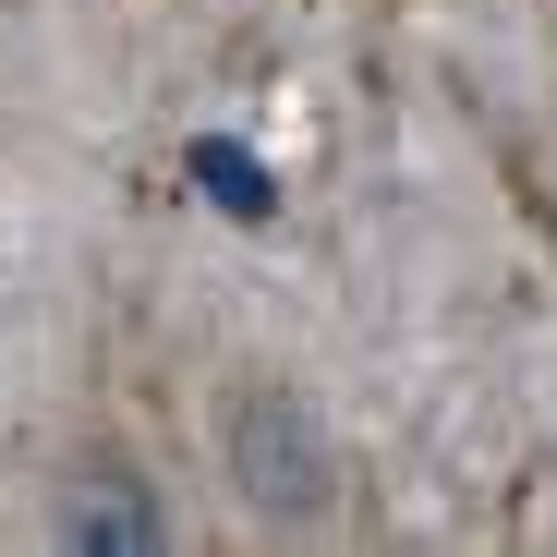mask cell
<instances>
[{
	"label": "cell",
	"instance_id": "3",
	"mask_svg": "<svg viewBox=\"0 0 557 557\" xmlns=\"http://www.w3.org/2000/svg\"><path fill=\"white\" fill-rule=\"evenodd\" d=\"M195 170L219 182V207H231V219H267V207H278V195H267V170H255L243 146H195Z\"/></svg>",
	"mask_w": 557,
	"mask_h": 557
},
{
	"label": "cell",
	"instance_id": "1",
	"mask_svg": "<svg viewBox=\"0 0 557 557\" xmlns=\"http://www.w3.org/2000/svg\"><path fill=\"white\" fill-rule=\"evenodd\" d=\"M219 460H231V497L267 521V533H327L339 497H351V460L327 436V412L292 388V376H243L219 400Z\"/></svg>",
	"mask_w": 557,
	"mask_h": 557
},
{
	"label": "cell",
	"instance_id": "2",
	"mask_svg": "<svg viewBox=\"0 0 557 557\" xmlns=\"http://www.w3.org/2000/svg\"><path fill=\"white\" fill-rule=\"evenodd\" d=\"M49 545L61 557H158L170 545V497L146 485V460L73 448L61 473H49Z\"/></svg>",
	"mask_w": 557,
	"mask_h": 557
}]
</instances>
